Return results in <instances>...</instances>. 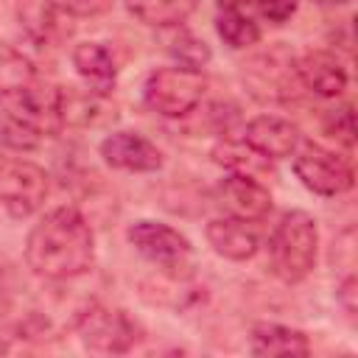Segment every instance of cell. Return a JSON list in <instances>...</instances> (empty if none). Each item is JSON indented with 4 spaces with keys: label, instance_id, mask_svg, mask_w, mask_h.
<instances>
[{
    "label": "cell",
    "instance_id": "6",
    "mask_svg": "<svg viewBox=\"0 0 358 358\" xmlns=\"http://www.w3.org/2000/svg\"><path fill=\"white\" fill-rule=\"evenodd\" d=\"M50 193V176L25 157L0 154V207L11 218H31Z\"/></svg>",
    "mask_w": 358,
    "mask_h": 358
},
{
    "label": "cell",
    "instance_id": "21",
    "mask_svg": "<svg viewBox=\"0 0 358 358\" xmlns=\"http://www.w3.org/2000/svg\"><path fill=\"white\" fill-rule=\"evenodd\" d=\"M31 78H36V70H34L31 59L22 50L11 48L8 42H0V90L25 84Z\"/></svg>",
    "mask_w": 358,
    "mask_h": 358
},
{
    "label": "cell",
    "instance_id": "20",
    "mask_svg": "<svg viewBox=\"0 0 358 358\" xmlns=\"http://www.w3.org/2000/svg\"><path fill=\"white\" fill-rule=\"evenodd\" d=\"M168 50L176 59V64L196 67V70H201L210 62V56H213L210 48H207V42L199 39L196 34H190V31H182V25L173 28V36L168 39Z\"/></svg>",
    "mask_w": 358,
    "mask_h": 358
},
{
    "label": "cell",
    "instance_id": "10",
    "mask_svg": "<svg viewBox=\"0 0 358 358\" xmlns=\"http://www.w3.org/2000/svg\"><path fill=\"white\" fill-rule=\"evenodd\" d=\"M296 81L319 98H338L347 90V67L330 50H305L294 62Z\"/></svg>",
    "mask_w": 358,
    "mask_h": 358
},
{
    "label": "cell",
    "instance_id": "3",
    "mask_svg": "<svg viewBox=\"0 0 358 358\" xmlns=\"http://www.w3.org/2000/svg\"><path fill=\"white\" fill-rule=\"evenodd\" d=\"M0 109L6 117L17 120L36 137H56L67 123L64 90L36 81V78L0 90Z\"/></svg>",
    "mask_w": 358,
    "mask_h": 358
},
{
    "label": "cell",
    "instance_id": "13",
    "mask_svg": "<svg viewBox=\"0 0 358 358\" xmlns=\"http://www.w3.org/2000/svg\"><path fill=\"white\" fill-rule=\"evenodd\" d=\"M204 235H207V243L215 249V255L235 260V263L255 257V252L260 249V235L255 229V221H243L235 215L213 218Z\"/></svg>",
    "mask_w": 358,
    "mask_h": 358
},
{
    "label": "cell",
    "instance_id": "12",
    "mask_svg": "<svg viewBox=\"0 0 358 358\" xmlns=\"http://www.w3.org/2000/svg\"><path fill=\"white\" fill-rule=\"evenodd\" d=\"M218 199H221L227 215H235L243 221H263L274 204L266 182L241 176V173H229L218 185Z\"/></svg>",
    "mask_w": 358,
    "mask_h": 358
},
{
    "label": "cell",
    "instance_id": "1",
    "mask_svg": "<svg viewBox=\"0 0 358 358\" xmlns=\"http://www.w3.org/2000/svg\"><path fill=\"white\" fill-rule=\"evenodd\" d=\"M25 263L45 280H76L95 263V235L90 221L70 204L45 213L25 238Z\"/></svg>",
    "mask_w": 358,
    "mask_h": 358
},
{
    "label": "cell",
    "instance_id": "2",
    "mask_svg": "<svg viewBox=\"0 0 358 358\" xmlns=\"http://www.w3.org/2000/svg\"><path fill=\"white\" fill-rule=\"evenodd\" d=\"M319 227L305 210H288L268 235V268L277 280L294 285L316 268Z\"/></svg>",
    "mask_w": 358,
    "mask_h": 358
},
{
    "label": "cell",
    "instance_id": "17",
    "mask_svg": "<svg viewBox=\"0 0 358 358\" xmlns=\"http://www.w3.org/2000/svg\"><path fill=\"white\" fill-rule=\"evenodd\" d=\"M213 159L227 168L229 173H241V176H252V179H268L271 176V162L268 157H263L260 151H255L249 143L241 140H221L213 148Z\"/></svg>",
    "mask_w": 358,
    "mask_h": 358
},
{
    "label": "cell",
    "instance_id": "25",
    "mask_svg": "<svg viewBox=\"0 0 358 358\" xmlns=\"http://www.w3.org/2000/svg\"><path fill=\"white\" fill-rule=\"evenodd\" d=\"M53 3L70 17H98L112 6V0H53Z\"/></svg>",
    "mask_w": 358,
    "mask_h": 358
},
{
    "label": "cell",
    "instance_id": "4",
    "mask_svg": "<svg viewBox=\"0 0 358 358\" xmlns=\"http://www.w3.org/2000/svg\"><path fill=\"white\" fill-rule=\"evenodd\" d=\"M207 92V76L196 67L171 64L148 73L143 84V101L151 112L162 117H185L190 115Z\"/></svg>",
    "mask_w": 358,
    "mask_h": 358
},
{
    "label": "cell",
    "instance_id": "14",
    "mask_svg": "<svg viewBox=\"0 0 358 358\" xmlns=\"http://www.w3.org/2000/svg\"><path fill=\"white\" fill-rule=\"evenodd\" d=\"M73 67L78 73V78L84 81L87 92L106 98L115 90L117 81V64L115 56L106 45L101 42H81L73 48Z\"/></svg>",
    "mask_w": 358,
    "mask_h": 358
},
{
    "label": "cell",
    "instance_id": "15",
    "mask_svg": "<svg viewBox=\"0 0 358 358\" xmlns=\"http://www.w3.org/2000/svg\"><path fill=\"white\" fill-rule=\"evenodd\" d=\"M20 22L25 34L42 45H53L70 34V14H64L53 0H20L17 3Z\"/></svg>",
    "mask_w": 358,
    "mask_h": 358
},
{
    "label": "cell",
    "instance_id": "28",
    "mask_svg": "<svg viewBox=\"0 0 358 358\" xmlns=\"http://www.w3.org/2000/svg\"><path fill=\"white\" fill-rule=\"evenodd\" d=\"M316 3H324V6H344V3H350V0H316Z\"/></svg>",
    "mask_w": 358,
    "mask_h": 358
},
{
    "label": "cell",
    "instance_id": "9",
    "mask_svg": "<svg viewBox=\"0 0 358 358\" xmlns=\"http://www.w3.org/2000/svg\"><path fill=\"white\" fill-rule=\"evenodd\" d=\"M103 162L129 173H151L162 168V151L140 131H112L98 145Z\"/></svg>",
    "mask_w": 358,
    "mask_h": 358
},
{
    "label": "cell",
    "instance_id": "26",
    "mask_svg": "<svg viewBox=\"0 0 358 358\" xmlns=\"http://www.w3.org/2000/svg\"><path fill=\"white\" fill-rule=\"evenodd\" d=\"M336 299H338V305L344 308L347 316H355V310H358V280L352 274L341 277V282L336 288Z\"/></svg>",
    "mask_w": 358,
    "mask_h": 358
},
{
    "label": "cell",
    "instance_id": "22",
    "mask_svg": "<svg viewBox=\"0 0 358 358\" xmlns=\"http://www.w3.org/2000/svg\"><path fill=\"white\" fill-rule=\"evenodd\" d=\"M324 131L330 137H336V143H341L344 148H352L355 145V117H352V106L350 103H341L336 109L327 112L324 117Z\"/></svg>",
    "mask_w": 358,
    "mask_h": 358
},
{
    "label": "cell",
    "instance_id": "27",
    "mask_svg": "<svg viewBox=\"0 0 358 358\" xmlns=\"http://www.w3.org/2000/svg\"><path fill=\"white\" fill-rule=\"evenodd\" d=\"M218 3V8H241V6H246V0H215Z\"/></svg>",
    "mask_w": 358,
    "mask_h": 358
},
{
    "label": "cell",
    "instance_id": "5",
    "mask_svg": "<svg viewBox=\"0 0 358 358\" xmlns=\"http://www.w3.org/2000/svg\"><path fill=\"white\" fill-rule=\"evenodd\" d=\"M73 330L81 338V344L98 355L129 352L143 338V327L137 319H131L120 308H106V305H87L76 316Z\"/></svg>",
    "mask_w": 358,
    "mask_h": 358
},
{
    "label": "cell",
    "instance_id": "16",
    "mask_svg": "<svg viewBox=\"0 0 358 358\" xmlns=\"http://www.w3.org/2000/svg\"><path fill=\"white\" fill-rule=\"evenodd\" d=\"M252 355H308L310 341L302 330L280 324V322H257L249 333Z\"/></svg>",
    "mask_w": 358,
    "mask_h": 358
},
{
    "label": "cell",
    "instance_id": "11",
    "mask_svg": "<svg viewBox=\"0 0 358 358\" xmlns=\"http://www.w3.org/2000/svg\"><path fill=\"white\" fill-rule=\"evenodd\" d=\"M241 137H243V143H249L255 151H260L268 159H285L302 143L299 129L291 120L280 117V115H257V117H252L243 126Z\"/></svg>",
    "mask_w": 358,
    "mask_h": 358
},
{
    "label": "cell",
    "instance_id": "8",
    "mask_svg": "<svg viewBox=\"0 0 358 358\" xmlns=\"http://www.w3.org/2000/svg\"><path fill=\"white\" fill-rule=\"evenodd\" d=\"M294 173L296 179L316 196H341L352 187L355 176L352 168L344 157L336 151L319 145V143H305L294 154Z\"/></svg>",
    "mask_w": 358,
    "mask_h": 358
},
{
    "label": "cell",
    "instance_id": "24",
    "mask_svg": "<svg viewBox=\"0 0 358 358\" xmlns=\"http://www.w3.org/2000/svg\"><path fill=\"white\" fill-rule=\"evenodd\" d=\"M246 3L271 25L288 22L294 17V11H296V0H246Z\"/></svg>",
    "mask_w": 358,
    "mask_h": 358
},
{
    "label": "cell",
    "instance_id": "23",
    "mask_svg": "<svg viewBox=\"0 0 358 358\" xmlns=\"http://www.w3.org/2000/svg\"><path fill=\"white\" fill-rule=\"evenodd\" d=\"M0 145L11 151H34L39 145V137L25 126H20L17 120L0 115Z\"/></svg>",
    "mask_w": 358,
    "mask_h": 358
},
{
    "label": "cell",
    "instance_id": "7",
    "mask_svg": "<svg viewBox=\"0 0 358 358\" xmlns=\"http://www.w3.org/2000/svg\"><path fill=\"white\" fill-rule=\"evenodd\" d=\"M129 243L134 246L137 255H143L148 263H154L159 271L171 274V277H182L190 271V260H193V246L190 241L173 229L171 224L162 221H134L126 232Z\"/></svg>",
    "mask_w": 358,
    "mask_h": 358
},
{
    "label": "cell",
    "instance_id": "19",
    "mask_svg": "<svg viewBox=\"0 0 358 358\" xmlns=\"http://www.w3.org/2000/svg\"><path fill=\"white\" fill-rule=\"evenodd\" d=\"M215 31L224 39V45H229L232 50H246L260 39L257 22L241 8H221L215 17Z\"/></svg>",
    "mask_w": 358,
    "mask_h": 358
},
{
    "label": "cell",
    "instance_id": "18",
    "mask_svg": "<svg viewBox=\"0 0 358 358\" xmlns=\"http://www.w3.org/2000/svg\"><path fill=\"white\" fill-rule=\"evenodd\" d=\"M199 0H126V8L151 28H176L193 11Z\"/></svg>",
    "mask_w": 358,
    "mask_h": 358
}]
</instances>
